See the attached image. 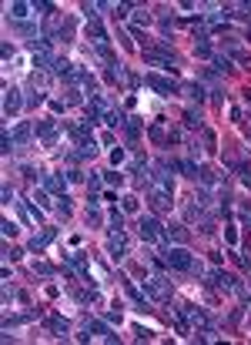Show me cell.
<instances>
[{
  "instance_id": "cell-1",
  "label": "cell",
  "mask_w": 251,
  "mask_h": 345,
  "mask_svg": "<svg viewBox=\"0 0 251 345\" xmlns=\"http://www.w3.org/2000/svg\"><path fill=\"white\" fill-rule=\"evenodd\" d=\"M161 262L174 272H198L201 275V265H198V258L184 248V245H171V248H161Z\"/></svg>"
},
{
  "instance_id": "cell-2",
  "label": "cell",
  "mask_w": 251,
  "mask_h": 345,
  "mask_svg": "<svg viewBox=\"0 0 251 345\" xmlns=\"http://www.w3.org/2000/svg\"><path fill=\"white\" fill-rule=\"evenodd\" d=\"M204 275H208V281H211V285H218V289H225V292H231V295L244 298V289H241V281H238L235 275L221 272V268H211V272H204Z\"/></svg>"
},
{
  "instance_id": "cell-3",
  "label": "cell",
  "mask_w": 251,
  "mask_h": 345,
  "mask_svg": "<svg viewBox=\"0 0 251 345\" xmlns=\"http://www.w3.org/2000/svg\"><path fill=\"white\" fill-rule=\"evenodd\" d=\"M138 232H141V238H144L147 245H161V241H164V228H161V221H158V218H151V215L141 218Z\"/></svg>"
},
{
  "instance_id": "cell-4",
  "label": "cell",
  "mask_w": 251,
  "mask_h": 345,
  "mask_svg": "<svg viewBox=\"0 0 251 345\" xmlns=\"http://www.w3.org/2000/svg\"><path fill=\"white\" fill-rule=\"evenodd\" d=\"M128 248H131L128 235H124L121 228H111V235H107V251H111L114 258H128Z\"/></svg>"
},
{
  "instance_id": "cell-5",
  "label": "cell",
  "mask_w": 251,
  "mask_h": 345,
  "mask_svg": "<svg viewBox=\"0 0 251 345\" xmlns=\"http://www.w3.org/2000/svg\"><path fill=\"white\" fill-rule=\"evenodd\" d=\"M144 84L151 91H158V94H164V97H171V94H178V91H181L171 77H161V74H144Z\"/></svg>"
},
{
  "instance_id": "cell-6",
  "label": "cell",
  "mask_w": 251,
  "mask_h": 345,
  "mask_svg": "<svg viewBox=\"0 0 251 345\" xmlns=\"http://www.w3.org/2000/svg\"><path fill=\"white\" fill-rule=\"evenodd\" d=\"M144 292L154 298V302H161V305H168V302H171V289L164 285L161 278H147L144 281Z\"/></svg>"
},
{
  "instance_id": "cell-7",
  "label": "cell",
  "mask_w": 251,
  "mask_h": 345,
  "mask_svg": "<svg viewBox=\"0 0 251 345\" xmlns=\"http://www.w3.org/2000/svg\"><path fill=\"white\" fill-rule=\"evenodd\" d=\"M20 107H24V97H20V91H17V88H7V91H4V114H7V118H14Z\"/></svg>"
},
{
  "instance_id": "cell-8",
  "label": "cell",
  "mask_w": 251,
  "mask_h": 345,
  "mask_svg": "<svg viewBox=\"0 0 251 345\" xmlns=\"http://www.w3.org/2000/svg\"><path fill=\"white\" fill-rule=\"evenodd\" d=\"M87 111H90V121H104L107 114H111V107H107L104 94H90V101H87Z\"/></svg>"
},
{
  "instance_id": "cell-9",
  "label": "cell",
  "mask_w": 251,
  "mask_h": 345,
  "mask_svg": "<svg viewBox=\"0 0 251 345\" xmlns=\"http://www.w3.org/2000/svg\"><path fill=\"white\" fill-rule=\"evenodd\" d=\"M178 315H181L184 322H191V325H201V329L208 325V315H204L198 305H181V308H178Z\"/></svg>"
},
{
  "instance_id": "cell-10",
  "label": "cell",
  "mask_w": 251,
  "mask_h": 345,
  "mask_svg": "<svg viewBox=\"0 0 251 345\" xmlns=\"http://www.w3.org/2000/svg\"><path fill=\"white\" fill-rule=\"evenodd\" d=\"M87 40L94 44V47H101V44H107V31L101 20H87Z\"/></svg>"
},
{
  "instance_id": "cell-11",
  "label": "cell",
  "mask_w": 251,
  "mask_h": 345,
  "mask_svg": "<svg viewBox=\"0 0 251 345\" xmlns=\"http://www.w3.org/2000/svg\"><path fill=\"white\" fill-rule=\"evenodd\" d=\"M37 137L44 145H54L57 141V121H37Z\"/></svg>"
},
{
  "instance_id": "cell-12",
  "label": "cell",
  "mask_w": 251,
  "mask_h": 345,
  "mask_svg": "<svg viewBox=\"0 0 251 345\" xmlns=\"http://www.w3.org/2000/svg\"><path fill=\"white\" fill-rule=\"evenodd\" d=\"M54 238H57V228H47V232H44V235H34L27 248H30V251H44V248H47V245H50V241H54Z\"/></svg>"
},
{
  "instance_id": "cell-13",
  "label": "cell",
  "mask_w": 251,
  "mask_h": 345,
  "mask_svg": "<svg viewBox=\"0 0 251 345\" xmlns=\"http://www.w3.org/2000/svg\"><path fill=\"white\" fill-rule=\"evenodd\" d=\"M164 238H168V241H174V245H187L191 232H187L184 225H171V228H164Z\"/></svg>"
},
{
  "instance_id": "cell-14",
  "label": "cell",
  "mask_w": 251,
  "mask_h": 345,
  "mask_svg": "<svg viewBox=\"0 0 251 345\" xmlns=\"http://www.w3.org/2000/svg\"><path fill=\"white\" fill-rule=\"evenodd\" d=\"M67 265H74L84 278H90V268H87V251H71L67 255Z\"/></svg>"
},
{
  "instance_id": "cell-15",
  "label": "cell",
  "mask_w": 251,
  "mask_h": 345,
  "mask_svg": "<svg viewBox=\"0 0 251 345\" xmlns=\"http://www.w3.org/2000/svg\"><path fill=\"white\" fill-rule=\"evenodd\" d=\"M30 137H34V124H27V121H24V124H17V128H14V145L17 148L30 145Z\"/></svg>"
},
{
  "instance_id": "cell-16",
  "label": "cell",
  "mask_w": 251,
  "mask_h": 345,
  "mask_svg": "<svg viewBox=\"0 0 251 345\" xmlns=\"http://www.w3.org/2000/svg\"><path fill=\"white\" fill-rule=\"evenodd\" d=\"M151 205H154V211H168L171 208V191L154 188V191H151Z\"/></svg>"
},
{
  "instance_id": "cell-17",
  "label": "cell",
  "mask_w": 251,
  "mask_h": 345,
  "mask_svg": "<svg viewBox=\"0 0 251 345\" xmlns=\"http://www.w3.org/2000/svg\"><path fill=\"white\" fill-rule=\"evenodd\" d=\"M225 47H228V57H231V61H238V64H248L251 57L244 54L241 47H238V40L235 37H225Z\"/></svg>"
},
{
  "instance_id": "cell-18",
  "label": "cell",
  "mask_w": 251,
  "mask_h": 345,
  "mask_svg": "<svg viewBox=\"0 0 251 345\" xmlns=\"http://www.w3.org/2000/svg\"><path fill=\"white\" fill-rule=\"evenodd\" d=\"M44 191L64 194V178H60V175H44Z\"/></svg>"
},
{
  "instance_id": "cell-19",
  "label": "cell",
  "mask_w": 251,
  "mask_h": 345,
  "mask_svg": "<svg viewBox=\"0 0 251 345\" xmlns=\"http://www.w3.org/2000/svg\"><path fill=\"white\" fill-rule=\"evenodd\" d=\"M124 292H128V298H131V302H134V305L141 308V312H151V305H147V298L141 295V292L134 289V285H131V281H128V285H124Z\"/></svg>"
},
{
  "instance_id": "cell-20",
  "label": "cell",
  "mask_w": 251,
  "mask_h": 345,
  "mask_svg": "<svg viewBox=\"0 0 251 345\" xmlns=\"http://www.w3.org/2000/svg\"><path fill=\"white\" fill-rule=\"evenodd\" d=\"M211 64H214V71H221V74H231V71H235V61H231L228 54H214V57H211Z\"/></svg>"
},
{
  "instance_id": "cell-21",
  "label": "cell",
  "mask_w": 251,
  "mask_h": 345,
  "mask_svg": "<svg viewBox=\"0 0 251 345\" xmlns=\"http://www.w3.org/2000/svg\"><path fill=\"white\" fill-rule=\"evenodd\" d=\"M121 211H124V215H138V211H141V198L124 194V198H121Z\"/></svg>"
},
{
  "instance_id": "cell-22",
  "label": "cell",
  "mask_w": 251,
  "mask_h": 345,
  "mask_svg": "<svg viewBox=\"0 0 251 345\" xmlns=\"http://www.w3.org/2000/svg\"><path fill=\"white\" fill-rule=\"evenodd\" d=\"M124 131H128L131 141H138V137H141V118H128V121H124Z\"/></svg>"
},
{
  "instance_id": "cell-23",
  "label": "cell",
  "mask_w": 251,
  "mask_h": 345,
  "mask_svg": "<svg viewBox=\"0 0 251 345\" xmlns=\"http://www.w3.org/2000/svg\"><path fill=\"white\" fill-rule=\"evenodd\" d=\"M47 329H50V332H57V335L64 338V335H67V319H60V315H54V319H47Z\"/></svg>"
},
{
  "instance_id": "cell-24",
  "label": "cell",
  "mask_w": 251,
  "mask_h": 345,
  "mask_svg": "<svg viewBox=\"0 0 251 345\" xmlns=\"http://www.w3.org/2000/svg\"><path fill=\"white\" fill-rule=\"evenodd\" d=\"M201 141H204V151H218V137H214V131H208V128H201Z\"/></svg>"
},
{
  "instance_id": "cell-25",
  "label": "cell",
  "mask_w": 251,
  "mask_h": 345,
  "mask_svg": "<svg viewBox=\"0 0 251 345\" xmlns=\"http://www.w3.org/2000/svg\"><path fill=\"white\" fill-rule=\"evenodd\" d=\"M208 40H211V37H208ZM208 40H198V44H195V57H204V61H211V57H214V50H211Z\"/></svg>"
},
{
  "instance_id": "cell-26",
  "label": "cell",
  "mask_w": 251,
  "mask_h": 345,
  "mask_svg": "<svg viewBox=\"0 0 251 345\" xmlns=\"http://www.w3.org/2000/svg\"><path fill=\"white\" fill-rule=\"evenodd\" d=\"M27 14H30V4H20V0L10 4V17H14V20H24Z\"/></svg>"
},
{
  "instance_id": "cell-27",
  "label": "cell",
  "mask_w": 251,
  "mask_h": 345,
  "mask_svg": "<svg viewBox=\"0 0 251 345\" xmlns=\"http://www.w3.org/2000/svg\"><path fill=\"white\" fill-rule=\"evenodd\" d=\"M184 128H198V131H201V114H198L195 107H187V111H184Z\"/></svg>"
},
{
  "instance_id": "cell-28",
  "label": "cell",
  "mask_w": 251,
  "mask_h": 345,
  "mask_svg": "<svg viewBox=\"0 0 251 345\" xmlns=\"http://www.w3.org/2000/svg\"><path fill=\"white\" fill-rule=\"evenodd\" d=\"M98 154V148H94V137L90 141H84V145H77V158H94Z\"/></svg>"
},
{
  "instance_id": "cell-29",
  "label": "cell",
  "mask_w": 251,
  "mask_h": 345,
  "mask_svg": "<svg viewBox=\"0 0 251 345\" xmlns=\"http://www.w3.org/2000/svg\"><path fill=\"white\" fill-rule=\"evenodd\" d=\"M198 181H201V185H214V181H218V178H214V171L211 168H201V164H198Z\"/></svg>"
},
{
  "instance_id": "cell-30",
  "label": "cell",
  "mask_w": 251,
  "mask_h": 345,
  "mask_svg": "<svg viewBox=\"0 0 251 345\" xmlns=\"http://www.w3.org/2000/svg\"><path fill=\"white\" fill-rule=\"evenodd\" d=\"M184 94L191 97V101H204V88L198 84V80H195V84H187V88H184Z\"/></svg>"
},
{
  "instance_id": "cell-31",
  "label": "cell",
  "mask_w": 251,
  "mask_h": 345,
  "mask_svg": "<svg viewBox=\"0 0 251 345\" xmlns=\"http://www.w3.org/2000/svg\"><path fill=\"white\" fill-rule=\"evenodd\" d=\"M14 134H10V131H4V134H0V151H4V154H10V151H14Z\"/></svg>"
},
{
  "instance_id": "cell-32",
  "label": "cell",
  "mask_w": 251,
  "mask_h": 345,
  "mask_svg": "<svg viewBox=\"0 0 251 345\" xmlns=\"http://www.w3.org/2000/svg\"><path fill=\"white\" fill-rule=\"evenodd\" d=\"M104 221V215H101L98 205H87V225H101Z\"/></svg>"
},
{
  "instance_id": "cell-33",
  "label": "cell",
  "mask_w": 251,
  "mask_h": 345,
  "mask_svg": "<svg viewBox=\"0 0 251 345\" xmlns=\"http://www.w3.org/2000/svg\"><path fill=\"white\" fill-rule=\"evenodd\" d=\"M181 171H184V175L191 178V181H198V164H195L191 158H187V161H181Z\"/></svg>"
},
{
  "instance_id": "cell-34",
  "label": "cell",
  "mask_w": 251,
  "mask_h": 345,
  "mask_svg": "<svg viewBox=\"0 0 251 345\" xmlns=\"http://www.w3.org/2000/svg\"><path fill=\"white\" fill-rule=\"evenodd\" d=\"M124 121H128V118H124L121 111H111V114L104 118V124H107V128H117V124H124Z\"/></svg>"
},
{
  "instance_id": "cell-35",
  "label": "cell",
  "mask_w": 251,
  "mask_h": 345,
  "mask_svg": "<svg viewBox=\"0 0 251 345\" xmlns=\"http://www.w3.org/2000/svg\"><path fill=\"white\" fill-rule=\"evenodd\" d=\"M0 232H4V238H14V235H17V225L10 221V218H4V221H0Z\"/></svg>"
},
{
  "instance_id": "cell-36",
  "label": "cell",
  "mask_w": 251,
  "mask_h": 345,
  "mask_svg": "<svg viewBox=\"0 0 251 345\" xmlns=\"http://www.w3.org/2000/svg\"><path fill=\"white\" fill-rule=\"evenodd\" d=\"M57 215H71V198H67V194H60V205H57Z\"/></svg>"
},
{
  "instance_id": "cell-37",
  "label": "cell",
  "mask_w": 251,
  "mask_h": 345,
  "mask_svg": "<svg viewBox=\"0 0 251 345\" xmlns=\"http://www.w3.org/2000/svg\"><path fill=\"white\" fill-rule=\"evenodd\" d=\"M34 272L37 275H54V265H47V262H34Z\"/></svg>"
},
{
  "instance_id": "cell-38",
  "label": "cell",
  "mask_w": 251,
  "mask_h": 345,
  "mask_svg": "<svg viewBox=\"0 0 251 345\" xmlns=\"http://www.w3.org/2000/svg\"><path fill=\"white\" fill-rule=\"evenodd\" d=\"M225 238H228V245L235 248V245H238V228H231V225H228V228H225Z\"/></svg>"
},
{
  "instance_id": "cell-39",
  "label": "cell",
  "mask_w": 251,
  "mask_h": 345,
  "mask_svg": "<svg viewBox=\"0 0 251 345\" xmlns=\"http://www.w3.org/2000/svg\"><path fill=\"white\" fill-rule=\"evenodd\" d=\"M111 225L114 228H124V211H117V208L111 211Z\"/></svg>"
},
{
  "instance_id": "cell-40",
  "label": "cell",
  "mask_w": 251,
  "mask_h": 345,
  "mask_svg": "<svg viewBox=\"0 0 251 345\" xmlns=\"http://www.w3.org/2000/svg\"><path fill=\"white\" fill-rule=\"evenodd\" d=\"M34 10H41V14H50V10H54V4H50V0H37V4H34Z\"/></svg>"
},
{
  "instance_id": "cell-41",
  "label": "cell",
  "mask_w": 251,
  "mask_h": 345,
  "mask_svg": "<svg viewBox=\"0 0 251 345\" xmlns=\"http://www.w3.org/2000/svg\"><path fill=\"white\" fill-rule=\"evenodd\" d=\"M34 201H37L41 208H50V198H47V191H37V194H34Z\"/></svg>"
},
{
  "instance_id": "cell-42",
  "label": "cell",
  "mask_w": 251,
  "mask_h": 345,
  "mask_svg": "<svg viewBox=\"0 0 251 345\" xmlns=\"http://www.w3.org/2000/svg\"><path fill=\"white\" fill-rule=\"evenodd\" d=\"M104 181H107V185H121V175H117V171H107Z\"/></svg>"
},
{
  "instance_id": "cell-43",
  "label": "cell",
  "mask_w": 251,
  "mask_h": 345,
  "mask_svg": "<svg viewBox=\"0 0 251 345\" xmlns=\"http://www.w3.org/2000/svg\"><path fill=\"white\" fill-rule=\"evenodd\" d=\"M124 77H128V84H131V88H141V84H144V80H141L138 74H124Z\"/></svg>"
},
{
  "instance_id": "cell-44",
  "label": "cell",
  "mask_w": 251,
  "mask_h": 345,
  "mask_svg": "<svg viewBox=\"0 0 251 345\" xmlns=\"http://www.w3.org/2000/svg\"><path fill=\"white\" fill-rule=\"evenodd\" d=\"M111 161H114V164H121V161H124V151H121V148H114V151H111Z\"/></svg>"
},
{
  "instance_id": "cell-45",
  "label": "cell",
  "mask_w": 251,
  "mask_h": 345,
  "mask_svg": "<svg viewBox=\"0 0 251 345\" xmlns=\"http://www.w3.org/2000/svg\"><path fill=\"white\" fill-rule=\"evenodd\" d=\"M41 101H44V94H41V91H34V94L27 97V104H41Z\"/></svg>"
},
{
  "instance_id": "cell-46",
  "label": "cell",
  "mask_w": 251,
  "mask_h": 345,
  "mask_svg": "<svg viewBox=\"0 0 251 345\" xmlns=\"http://www.w3.org/2000/svg\"><path fill=\"white\" fill-rule=\"evenodd\" d=\"M0 54H4V61H10V57H14V47H10V44H4V47H0Z\"/></svg>"
},
{
  "instance_id": "cell-47",
  "label": "cell",
  "mask_w": 251,
  "mask_h": 345,
  "mask_svg": "<svg viewBox=\"0 0 251 345\" xmlns=\"http://www.w3.org/2000/svg\"><path fill=\"white\" fill-rule=\"evenodd\" d=\"M14 201V191H10V185H4V205H10Z\"/></svg>"
},
{
  "instance_id": "cell-48",
  "label": "cell",
  "mask_w": 251,
  "mask_h": 345,
  "mask_svg": "<svg viewBox=\"0 0 251 345\" xmlns=\"http://www.w3.org/2000/svg\"><path fill=\"white\" fill-rule=\"evenodd\" d=\"M134 335H138V338H151V332L141 329V325H134Z\"/></svg>"
},
{
  "instance_id": "cell-49",
  "label": "cell",
  "mask_w": 251,
  "mask_h": 345,
  "mask_svg": "<svg viewBox=\"0 0 251 345\" xmlns=\"http://www.w3.org/2000/svg\"><path fill=\"white\" fill-rule=\"evenodd\" d=\"M4 258H20V248H4Z\"/></svg>"
},
{
  "instance_id": "cell-50",
  "label": "cell",
  "mask_w": 251,
  "mask_h": 345,
  "mask_svg": "<svg viewBox=\"0 0 251 345\" xmlns=\"http://www.w3.org/2000/svg\"><path fill=\"white\" fill-rule=\"evenodd\" d=\"M241 94H244V101H248V104H251V91H241Z\"/></svg>"
},
{
  "instance_id": "cell-51",
  "label": "cell",
  "mask_w": 251,
  "mask_h": 345,
  "mask_svg": "<svg viewBox=\"0 0 251 345\" xmlns=\"http://www.w3.org/2000/svg\"><path fill=\"white\" fill-rule=\"evenodd\" d=\"M244 221H248V225H251V215H244Z\"/></svg>"
},
{
  "instance_id": "cell-52",
  "label": "cell",
  "mask_w": 251,
  "mask_h": 345,
  "mask_svg": "<svg viewBox=\"0 0 251 345\" xmlns=\"http://www.w3.org/2000/svg\"><path fill=\"white\" fill-rule=\"evenodd\" d=\"M248 40H251V31H248Z\"/></svg>"
}]
</instances>
